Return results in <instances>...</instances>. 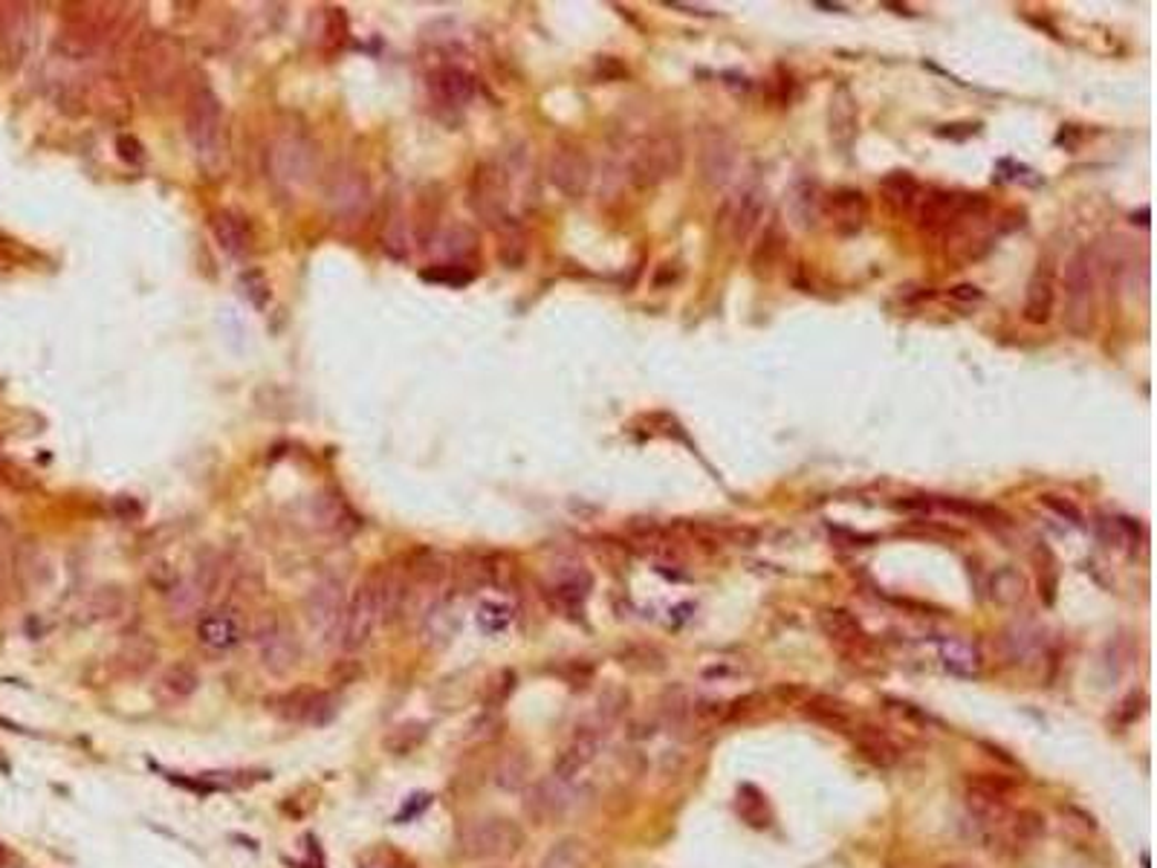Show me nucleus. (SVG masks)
Segmentation results:
<instances>
[{
    "label": "nucleus",
    "instance_id": "nucleus-1",
    "mask_svg": "<svg viewBox=\"0 0 1157 868\" xmlns=\"http://www.w3.org/2000/svg\"><path fill=\"white\" fill-rule=\"evenodd\" d=\"M686 148L674 131H654L642 136L628 157V180L637 188H654L683 172Z\"/></svg>",
    "mask_w": 1157,
    "mask_h": 868
},
{
    "label": "nucleus",
    "instance_id": "nucleus-2",
    "mask_svg": "<svg viewBox=\"0 0 1157 868\" xmlns=\"http://www.w3.org/2000/svg\"><path fill=\"white\" fill-rule=\"evenodd\" d=\"M1062 290H1065L1062 324L1068 333L1085 339L1094 330V319H1097V278H1094L1088 249H1076L1065 261Z\"/></svg>",
    "mask_w": 1157,
    "mask_h": 868
},
{
    "label": "nucleus",
    "instance_id": "nucleus-3",
    "mask_svg": "<svg viewBox=\"0 0 1157 868\" xmlns=\"http://www.w3.org/2000/svg\"><path fill=\"white\" fill-rule=\"evenodd\" d=\"M524 848L521 825L507 816L469 819L457 834V851L466 860H509Z\"/></svg>",
    "mask_w": 1157,
    "mask_h": 868
},
{
    "label": "nucleus",
    "instance_id": "nucleus-4",
    "mask_svg": "<svg viewBox=\"0 0 1157 868\" xmlns=\"http://www.w3.org/2000/svg\"><path fill=\"white\" fill-rule=\"evenodd\" d=\"M186 136L200 165H206V168L220 165L226 154L224 111H220V99L209 87H197L192 99H188Z\"/></svg>",
    "mask_w": 1157,
    "mask_h": 868
},
{
    "label": "nucleus",
    "instance_id": "nucleus-5",
    "mask_svg": "<svg viewBox=\"0 0 1157 868\" xmlns=\"http://www.w3.org/2000/svg\"><path fill=\"white\" fill-rule=\"evenodd\" d=\"M382 622V606H380V577L376 570L365 582H359V588L353 591V597L348 599L344 606V620H342V643L344 651H359L365 649L374 637L376 626Z\"/></svg>",
    "mask_w": 1157,
    "mask_h": 868
},
{
    "label": "nucleus",
    "instance_id": "nucleus-6",
    "mask_svg": "<svg viewBox=\"0 0 1157 868\" xmlns=\"http://www.w3.org/2000/svg\"><path fill=\"white\" fill-rule=\"evenodd\" d=\"M324 206L339 224H359L371 211V183L359 168H337L324 183Z\"/></svg>",
    "mask_w": 1157,
    "mask_h": 868
},
{
    "label": "nucleus",
    "instance_id": "nucleus-7",
    "mask_svg": "<svg viewBox=\"0 0 1157 868\" xmlns=\"http://www.w3.org/2000/svg\"><path fill=\"white\" fill-rule=\"evenodd\" d=\"M313 145L304 136L287 134L278 136L269 151V177L285 192L296 195L307 183L313 180Z\"/></svg>",
    "mask_w": 1157,
    "mask_h": 868
},
{
    "label": "nucleus",
    "instance_id": "nucleus-8",
    "mask_svg": "<svg viewBox=\"0 0 1157 868\" xmlns=\"http://www.w3.org/2000/svg\"><path fill=\"white\" fill-rule=\"evenodd\" d=\"M469 209L489 226L509 224V180L498 163H481L469 183Z\"/></svg>",
    "mask_w": 1157,
    "mask_h": 868
},
{
    "label": "nucleus",
    "instance_id": "nucleus-9",
    "mask_svg": "<svg viewBox=\"0 0 1157 868\" xmlns=\"http://www.w3.org/2000/svg\"><path fill=\"white\" fill-rule=\"evenodd\" d=\"M255 649H258V660L269 674L276 678H287L292 674V669L299 666L301 660V645L296 640L285 622H278L276 617H267V620L255 629Z\"/></svg>",
    "mask_w": 1157,
    "mask_h": 868
},
{
    "label": "nucleus",
    "instance_id": "nucleus-10",
    "mask_svg": "<svg viewBox=\"0 0 1157 868\" xmlns=\"http://www.w3.org/2000/svg\"><path fill=\"white\" fill-rule=\"evenodd\" d=\"M179 64H183L179 46L172 44L168 38L148 41L136 55V82H140L145 93L159 96V93L172 87L174 79L179 75Z\"/></svg>",
    "mask_w": 1157,
    "mask_h": 868
},
{
    "label": "nucleus",
    "instance_id": "nucleus-11",
    "mask_svg": "<svg viewBox=\"0 0 1157 868\" xmlns=\"http://www.w3.org/2000/svg\"><path fill=\"white\" fill-rule=\"evenodd\" d=\"M608 730H602L599 724H593L590 719H585L582 724L576 726V733L570 735V742L559 750L556 764H552V776L561 778V782H576L579 773H585L593 764V758L599 756V750L606 744Z\"/></svg>",
    "mask_w": 1157,
    "mask_h": 868
},
{
    "label": "nucleus",
    "instance_id": "nucleus-12",
    "mask_svg": "<svg viewBox=\"0 0 1157 868\" xmlns=\"http://www.w3.org/2000/svg\"><path fill=\"white\" fill-rule=\"evenodd\" d=\"M344 597H342V585L337 579H321L316 585L310 597H307L304 614L310 629L321 637V640H339L342 637V620H344Z\"/></svg>",
    "mask_w": 1157,
    "mask_h": 868
},
{
    "label": "nucleus",
    "instance_id": "nucleus-13",
    "mask_svg": "<svg viewBox=\"0 0 1157 868\" xmlns=\"http://www.w3.org/2000/svg\"><path fill=\"white\" fill-rule=\"evenodd\" d=\"M524 790H527L524 808L538 825L568 816L576 805V782H561L556 776L536 782V785H527Z\"/></svg>",
    "mask_w": 1157,
    "mask_h": 868
},
{
    "label": "nucleus",
    "instance_id": "nucleus-14",
    "mask_svg": "<svg viewBox=\"0 0 1157 868\" xmlns=\"http://www.w3.org/2000/svg\"><path fill=\"white\" fill-rule=\"evenodd\" d=\"M547 177L561 195L582 197L590 186V159L579 145H559L552 148L547 163Z\"/></svg>",
    "mask_w": 1157,
    "mask_h": 868
},
{
    "label": "nucleus",
    "instance_id": "nucleus-15",
    "mask_svg": "<svg viewBox=\"0 0 1157 868\" xmlns=\"http://www.w3.org/2000/svg\"><path fill=\"white\" fill-rule=\"evenodd\" d=\"M857 131H859V107L854 93L839 84L837 91L830 93V105H828V136L834 148L848 154L857 143Z\"/></svg>",
    "mask_w": 1157,
    "mask_h": 868
},
{
    "label": "nucleus",
    "instance_id": "nucleus-16",
    "mask_svg": "<svg viewBox=\"0 0 1157 868\" xmlns=\"http://www.w3.org/2000/svg\"><path fill=\"white\" fill-rule=\"evenodd\" d=\"M822 211L839 235H857L868 220V200L857 188H837L834 195L825 197Z\"/></svg>",
    "mask_w": 1157,
    "mask_h": 868
},
{
    "label": "nucleus",
    "instance_id": "nucleus-17",
    "mask_svg": "<svg viewBox=\"0 0 1157 868\" xmlns=\"http://www.w3.org/2000/svg\"><path fill=\"white\" fill-rule=\"evenodd\" d=\"M767 209V192L764 186H750L738 195V200L732 203L730 211H726V229H730L732 244H747L750 235L755 232V226L764 217Z\"/></svg>",
    "mask_w": 1157,
    "mask_h": 868
},
{
    "label": "nucleus",
    "instance_id": "nucleus-18",
    "mask_svg": "<svg viewBox=\"0 0 1157 868\" xmlns=\"http://www.w3.org/2000/svg\"><path fill=\"white\" fill-rule=\"evenodd\" d=\"M1056 308V278H1053L1051 264L1039 261L1036 272L1027 281V292H1024V322L1031 324H1047Z\"/></svg>",
    "mask_w": 1157,
    "mask_h": 868
},
{
    "label": "nucleus",
    "instance_id": "nucleus-19",
    "mask_svg": "<svg viewBox=\"0 0 1157 868\" xmlns=\"http://www.w3.org/2000/svg\"><path fill=\"white\" fill-rule=\"evenodd\" d=\"M197 637H200V643L206 645V649L229 651L244 640V622H240L238 614L224 611V608H220V611H209V614H203L200 622H197Z\"/></svg>",
    "mask_w": 1157,
    "mask_h": 868
},
{
    "label": "nucleus",
    "instance_id": "nucleus-20",
    "mask_svg": "<svg viewBox=\"0 0 1157 868\" xmlns=\"http://www.w3.org/2000/svg\"><path fill=\"white\" fill-rule=\"evenodd\" d=\"M432 96L446 107H466L475 99V79L463 68H441L428 79Z\"/></svg>",
    "mask_w": 1157,
    "mask_h": 868
},
{
    "label": "nucleus",
    "instance_id": "nucleus-21",
    "mask_svg": "<svg viewBox=\"0 0 1157 868\" xmlns=\"http://www.w3.org/2000/svg\"><path fill=\"white\" fill-rule=\"evenodd\" d=\"M819 629L822 634L828 637L830 643L843 645V649L848 651L868 645V634L866 629H862V622H859L848 608H822Z\"/></svg>",
    "mask_w": 1157,
    "mask_h": 868
},
{
    "label": "nucleus",
    "instance_id": "nucleus-22",
    "mask_svg": "<svg viewBox=\"0 0 1157 868\" xmlns=\"http://www.w3.org/2000/svg\"><path fill=\"white\" fill-rule=\"evenodd\" d=\"M854 744H857L859 756H866L877 767H895L903 756L900 744L889 733H882L880 726H854Z\"/></svg>",
    "mask_w": 1157,
    "mask_h": 868
},
{
    "label": "nucleus",
    "instance_id": "nucleus-23",
    "mask_svg": "<svg viewBox=\"0 0 1157 868\" xmlns=\"http://www.w3.org/2000/svg\"><path fill=\"white\" fill-rule=\"evenodd\" d=\"M590 591V574L582 565H561L552 570L550 593L565 608H579Z\"/></svg>",
    "mask_w": 1157,
    "mask_h": 868
},
{
    "label": "nucleus",
    "instance_id": "nucleus-24",
    "mask_svg": "<svg viewBox=\"0 0 1157 868\" xmlns=\"http://www.w3.org/2000/svg\"><path fill=\"white\" fill-rule=\"evenodd\" d=\"M211 232L215 240L220 244V249L229 255H247L252 249V232H249V224L244 217H238L235 211H217L211 217Z\"/></svg>",
    "mask_w": 1157,
    "mask_h": 868
},
{
    "label": "nucleus",
    "instance_id": "nucleus-25",
    "mask_svg": "<svg viewBox=\"0 0 1157 868\" xmlns=\"http://www.w3.org/2000/svg\"><path fill=\"white\" fill-rule=\"evenodd\" d=\"M530 776L533 764L524 750H507V753H500L493 767V782L500 790H507V794L524 790V787L530 785Z\"/></svg>",
    "mask_w": 1157,
    "mask_h": 868
},
{
    "label": "nucleus",
    "instance_id": "nucleus-26",
    "mask_svg": "<svg viewBox=\"0 0 1157 868\" xmlns=\"http://www.w3.org/2000/svg\"><path fill=\"white\" fill-rule=\"evenodd\" d=\"M938 654H941L943 669L958 674V678H975L981 672L979 649L961 640V637H943L941 643H938Z\"/></svg>",
    "mask_w": 1157,
    "mask_h": 868
},
{
    "label": "nucleus",
    "instance_id": "nucleus-27",
    "mask_svg": "<svg viewBox=\"0 0 1157 868\" xmlns=\"http://www.w3.org/2000/svg\"><path fill=\"white\" fill-rule=\"evenodd\" d=\"M1001 645H1004V654H1008L1010 663H1031L1042 651V631L1027 620L1013 622L1001 637Z\"/></svg>",
    "mask_w": 1157,
    "mask_h": 868
},
{
    "label": "nucleus",
    "instance_id": "nucleus-28",
    "mask_svg": "<svg viewBox=\"0 0 1157 868\" xmlns=\"http://www.w3.org/2000/svg\"><path fill=\"white\" fill-rule=\"evenodd\" d=\"M1027 591H1031L1027 577H1024L1019 568H1013V565H1004V568H999L993 577H990V599L1001 608H1013L1019 606V602H1024Z\"/></svg>",
    "mask_w": 1157,
    "mask_h": 868
},
{
    "label": "nucleus",
    "instance_id": "nucleus-29",
    "mask_svg": "<svg viewBox=\"0 0 1157 868\" xmlns=\"http://www.w3.org/2000/svg\"><path fill=\"white\" fill-rule=\"evenodd\" d=\"M428 738L426 721H403V724L391 726L389 735L382 738V747L389 750L391 756H411L417 753Z\"/></svg>",
    "mask_w": 1157,
    "mask_h": 868
},
{
    "label": "nucleus",
    "instance_id": "nucleus-30",
    "mask_svg": "<svg viewBox=\"0 0 1157 868\" xmlns=\"http://www.w3.org/2000/svg\"><path fill=\"white\" fill-rule=\"evenodd\" d=\"M732 163H735V151L726 136H712L710 143H703V177L710 183H724L732 172Z\"/></svg>",
    "mask_w": 1157,
    "mask_h": 868
},
{
    "label": "nucleus",
    "instance_id": "nucleus-31",
    "mask_svg": "<svg viewBox=\"0 0 1157 868\" xmlns=\"http://www.w3.org/2000/svg\"><path fill=\"white\" fill-rule=\"evenodd\" d=\"M730 719V704L724 701H689L686 719L680 730H689V733H710L717 724H724Z\"/></svg>",
    "mask_w": 1157,
    "mask_h": 868
},
{
    "label": "nucleus",
    "instance_id": "nucleus-32",
    "mask_svg": "<svg viewBox=\"0 0 1157 868\" xmlns=\"http://www.w3.org/2000/svg\"><path fill=\"white\" fill-rule=\"evenodd\" d=\"M125 611V593L120 588H99V591L90 593L82 606V620L84 622H102V620H116V617Z\"/></svg>",
    "mask_w": 1157,
    "mask_h": 868
},
{
    "label": "nucleus",
    "instance_id": "nucleus-33",
    "mask_svg": "<svg viewBox=\"0 0 1157 868\" xmlns=\"http://www.w3.org/2000/svg\"><path fill=\"white\" fill-rule=\"evenodd\" d=\"M805 712H807V719H814L816 724L828 726V730H837V733H848V730H854L851 712L845 710L839 701H834V698H828V695L810 698L805 706Z\"/></svg>",
    "mask_w": 1157,
    "mask_h": 868
},
{
    "label": "nucleus",
    "instance_id": "nucleus-34",
    "mask_svg": "<svg viewBox=\"0 0 1157 868\" xmlns=\"http://www.w3.org/2000/svg\"><path fill=\"white\" fill-rule=\"evenodd\" d=\"M880 188L882 195H886V200H889L897 211L915 209L920 200V183L915 180L909 172L889 174V177L880 183Z\"/></svg>",
    "mask_w": 1157,
    "mask_h": 868
},
{
    "label": "nucleus",
    "instance_id": "nucleus-35",
    "mask_svg": "<svg viewBox=\"0 0 1157 868\" xmlns=\"http://www.w3.org/2000/svg\"><path fill=\"white\" fill-rule=\"evenodd\" d=\"M154 660H157V645L148 643L145 637H136V640H127L122 645L116 654V666L122 674H143L148 672Z\"/></svg>",
    "mask_w": 1157,
    "mask_h": 868
},
{
    "label": "nucleus",
    "instance_id": "nucleus-36",
    "mask_svg": "<svg viewBox=\"0 0 1157 868\" xmlns=\"http://www.w3.org/2000/svg\"><path fill=\"white\" fill-rule=\"evenodd\" d=\"M197 686H200V674H197L195 666H188V663H174V666L165 669L163 678H159V689H163L168 698H174V701L192 698L197 692Z\"/></svg>",
    "mask_w": 1157,
    "mask_h": 868
},
{
    "label": "nucleus",
    "instance_id": "nucleus-37",
    "mask_svg": "<svg viewBox=\"0 0 1157 868\" xmlns=\"http://www.w3.org/2000/svg\"><path fill=\"white\" fill-rule=\"evenodd\" d=\"M784 247H787V238H784V232L778 229V224H773L767 232H764V238L758 240V247H755L753 270L758 272V276H767V272L782 261Z\"/></svg>",
    "mask_w": 1157,
    "mask_h": 868
},
{
    "label": "nucleus",
    "instance_id": "nucleus-38",
    "mask_svg": "<svg viewBox=\"0 0 1157 868\" xmlns=\"http://www.w3.org/2000/svg\"><path fill=\"white\" fill-rule=\"evenodd\" d=\"M30 18L23 9H16L7 21V30L0 35V44H3V53L12 61H21V55L27 53V44H30Z\"/></svg>",
    "mask_w": 1157,
    "mask_h": 868
},
{
    "label": "nucleus",
    "instance_id": "nucleus-39",
    "mask_svg": "<svg viewBox=\"0 0 1157 868\" xmlns=\"http://www.w3.org/2000/svg\"><path fill=\"white\" fill-rule=\"evenodd\" d=\"M319 525L330 533H348L357 527V518L342 498H319Z\"/></svg>",
    "mask_w": 1157,
    "mask_h": 868
},
{
    "label": "nucleus",
    "instance_id": "nucleus-40",
    "mask_svg": "<svg viewBox=\"0 0 1157 868\" xmlns=\"http://www.w3.org/2000/svg\"><path fill=\"white\" fill-rule=\"evenodd\" d=\"M538 868H588V854L579 839H565L547 854Z\"/></svg>",
    "mask_w": 1157,
    "mask_h": 868
},
{
    "label": "nucleus",
    "instance_id": "nucleus-41",
    "mask_svg": "<svg viewBox=\"0 0 1157 868\" xmlns=\"http://www.w3.org/2000/svg\"><path fill=\"white\" fill-rule=\"evenodd\" d=\"M337 712H339L337 698L328 695V692H310V695H307L304 715H301V724L324 726L337 719Z\"/></svg>",
    "mask_w": 1157,
    "mask_h": 868
},
{
    "label": "nucleus",
    "instance_id": "nucleus-42",
    "mask_svg": "<svg viewBox=\"0 0 1157 868\" xmlns=\"http://www.w3.org/2000/svg\"><path fill=\"white\" fill-rule=\"evenodd\" d=\"M452 631H455V622H452V614H448V608L443 606H434L432 611H428L426 617H423V637H426L428 643L432 645H443L452 637Z\"/></svg>",
    "mask_w": 1157,
    "mask_h": 868
},
{
    "label": "nucleus",
    "instance_id": "nucleus-43",
    "mask_svg": "<svg viewBox=\"0 0 1157 868\" xmlns=\"http://www.w3.org/2000/svg\"><path fill=\"white\" fill-rule=\"evenodd\" d=\"M882 710H886V715H889V719H895L897 724H903V726H915V730H920V726L929 724V715H926V712H920L918 706L906 704V701H895V698H889Z\"/></svg>",
    "mask_w": 1157,
    "mask_h": 868
},
{
    "label": "nucleus",
    "instance_id": "nucleus-44",
    "mask_svg": "<svg viewBox=\"0 0 1157 868\" xmlns=\"http://www.w3.org/2000/svg\"><path fill=\"white\" fill-rule=\"evenodd\" d=\"M478 620L486 631H500L509 622V608L500 602H484L478 611Z\"/></svg>",
    "mask_w": 1157,
    "mask_h": 868
},
{
    "label": "nucleus",
    "instance_id": "nucleus-45",
    "mask_svg": "<svg viewBox=\"0 0 1157 868\" xmlns=\"http://www.w3.org/2000/svg\"><path fill=\"white\" fill-rule=\"evenodd\" d=\"M240 285H244V292L249 296V301H252L255 308H264L269 299V285H267V278L261 276V272H247V276L240 278Z\"/></svg>",
    "mask_w": 1157,
    "mask_h": 868
},
{
    "label": "nucleus",
    "instance_id": "nucleus-46",
    "mask_svg": "<svg viewBox=\"0 0 1157 868\" xmlns=\"http://www.w3.org/2000/svg\"><path fill=\"white\" fill-rule=\"evenodd\" d=\"M359 868H417L405 862L400 854L394 851H368L365 857H359Z\"/></svg>",
    "mask_w": 1157,
    "mask_h": 868
},
{
    "label": "nucleus",
    "instance_id": "nucleus-47",
    "mask_svg": "<svg viewBox=\"0 0 1157 868\" xmlns=\"http://www.w3.org/2000/svg\"><path fill=\"white\" fill-rule=\"evenodd\" d=\"M498 719H495L493 712H484V715H478V719L472 721L469 724V733H466V738L469 742H489V738H495L498 735Z\"/></svg>",
    "mask_w": 1157,
    "mask_h": 868
},
{
    "label": "nucleus",
    "instance_id": "nucleus-48",
    "mask_svg": "<svg viewBox=\"0 0 1157 868\" xmlns=\"http://www.w3.org/2000/svg\"><path fill=\"white\" fill-rule=\"evenodd\" d=\"M949 299L961 301V304H979V301H984V292L975 285H958L949 290Z\"/></svg>",
    "mask_w": 1157,
    "mask_h": 868
},
{
    "label": "nucleus",
    "instance_id": "nucleus-49",
    "mask_svg": "<svg viewBox=\"0 0 1157 868\" xmlns=\"http://www.w3.org/2000/svg\"><path fill=\"white\" fill-rule=\"evenodd\" d=\"M120 154L122 159H127V163H143L145 154H143V145L136 143L134 136H120Z\"/></svg>",
    "mask_w": 1157,
    "mask_h": 868
},
{
    "label": "nucleus",
    "instance_id": "nucleus-50",
    "mask_svg": "<svg viewBox=\"0 0 1157 868\" xmlns=\"http://www.w3.org/2000/svg\"><path fill=\"white\" fill-rule=\"evenodd\" d=\"M423 278H426V281H448V285H469L472 281L469 272H461L457 267L455 272H446V276H428V272H423Z\"/></svg>",
    "mask_w": 1157,
    "mask_h": 868
},
{
    "label": "nucleus",
    "instance_id": "nucleus-51",
    "mask_svg": "<svg viewBox=\"0 0 1157 868\" xmlns=\"http://www.w3.org/2000/svg\"><path fill=\"white\" fill-rule=\"evenodd\" d=\"M1045 504H1047V507H1053V509H1056V513H1062V516H1071V518H1074V521H1079V509H1076V507H1071V504H1068V502L1062 504V502H1056V498H1053V495H1047V498H1045Z\"/></svg>",
    "mask_w": 1157,
    "mask_h": 868
},
{
    "label": "nucleus",
    "instance_id": "nucleus-52",
    "mask_svg": "<svg viewBox=\"0 0 1157 868\" xmlns=\"http://www.w3.org/2000/svg\"><path fill=\"white\" fill-rule=\"evenodd\" d=\"M941 868H975L972 862H943Z\"/></svg>",
    "mask_w": 1157,
    "mask_h": 868
},
{
    "label": "nucleus",
    "instance_id": "nucleus-53",
    "mask_svg": "<svg viewBox=\"0 0 1157 868\" xmlns=\"http://www.w3.org/2000/svg\"><path fill=\"white\" fill-rule=\"evenodd\" d=\"M3 862H7V851H3V846H0V868H3Z\"/></svg>",
    "mask_w": 1157,
    "mask_h": 868
}]
</instances>
